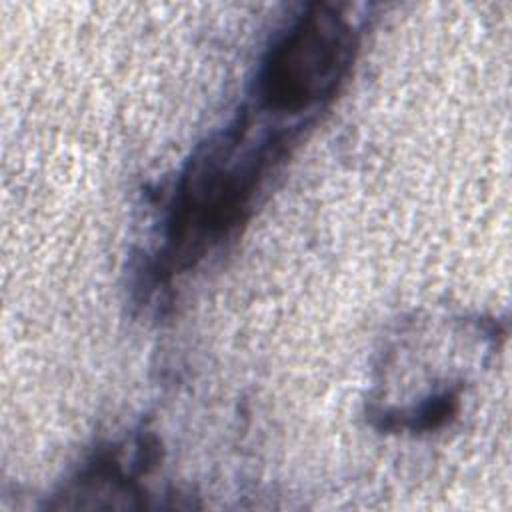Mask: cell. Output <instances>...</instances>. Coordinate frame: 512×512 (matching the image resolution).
<instances>
[{
  "mask_svg": "<svg viewBox=\"0 0 512 512\" xmlns=\"http://www.w3.org/2000/svg\"><path fill=\"white\" fill-rule=\"evenodd\" d=\"M352 26L332 8L314 6L270 50L258 82L260 106L298 114L330 98L354 52Z\"/></svg>",
  "mask_w": 512,
  "mask_h": 512,
  "instance_id": "1",
  "label": "cell"
}]
</instances>
